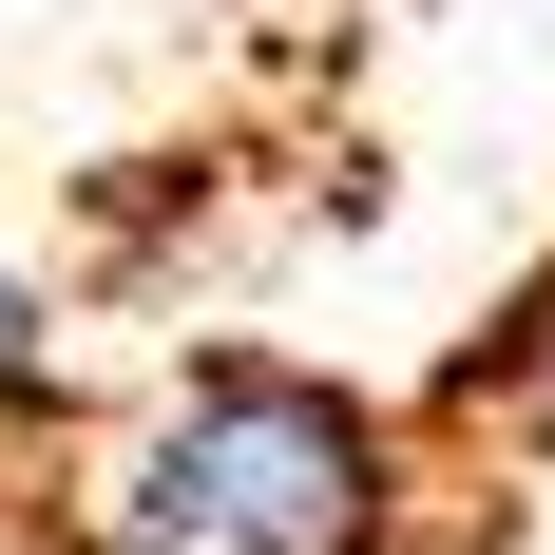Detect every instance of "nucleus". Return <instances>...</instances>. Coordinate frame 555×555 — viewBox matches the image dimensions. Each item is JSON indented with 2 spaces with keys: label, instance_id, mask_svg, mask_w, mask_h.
I'll return each mask as SVG.
<instances>
[{
  "label": "nucleus",
  "instance_id": "nucleus-1",
  "mask_svg": "<svg viewBox=\"0 0 555 555\" xmlns=\"http://www.w3.org/2000/svg\"><path fill=\"white\" fill-rule=\"evenodd\" d=\"M422 517H479V499H422V460L364 384L287 364V345H211L115 441L57 460L39 555H402Z\"/></svg>",
  "mask_w": 555,
  "mask_h": 555
},
{
  "label": "nucleus",
  "instance_id": "nucleus-2",
  "mask_svg": "<svg viewBox=\"0 0 555 555\" xmlns=\"http://www.w3.org/2000/svg\"><path fill=\"white\" fill-rule=\"evenodd\" d=\"M0 422H57V326H39L20 269H0Z\"/></svg>",
  "mask_w": 555,
  "mask_h": 555
},
{
  "label": "nucleus",
  "instance_id": "nucleus-3",
  "mask_svg": "<svg viewBox=\"0 0 555 555\" xmlns=\"http://www.w3.org/2000/svg\"><path fill=\"white\" fill-rule=\"evenodd\" d=\"M537 326H555V269H537V307H517V345H537Z\"/></svg>",
  "mask_w": 555,
  "mask_h": 555
}]
</instances>
